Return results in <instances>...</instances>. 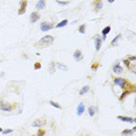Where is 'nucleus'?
<instances>
[{"label":"nucleus","mask_w":136,"mask_h":136,"mask_svg":"<svg viewBox=\"0 0 136 136\" xmlns=\"http://www.w3.org/2000/svg\"><path fill=\"white\" fill-rule=\"evenodd\" d=\"M116 119H119L120 121L128 123H136V118H130V116H123V115H118Z\"/></svg>","instance_id":"nucleus-8"},{"label":"nucleus","mask_w":136,"mask_h":136,"mask_svg":"<svg viewBox=\"0 0 136 136\" xmlns=\"http://www.w3.org/2000/svg\"><path fill=\"white\" fill-rule=\"evenodd\" d=\"M45 123H47V120L45 119H36L34 122L31 123V127H34V128H42L43 126H45Z\"/></svg>","instance_id":"nucleus-6"},{"label":"nucleus","mask_w":136,"mask_h":136,"mask_svg":"<svg viewBox=\"0 0 136 136\" xmlns=\"http://www.w3.org/2000/svg\"><path fill=\"white\" fill-rule=\"evenodd\" d=\"M1 132H2V128H1V127H0V133H1Z\"/></svg>","instance_id":"nucleus-37"},{"label":"nucleus","mask_w":136,"mask_h":136,"mask_svg":"<svg viewBox=\"0 0 136 136\" xmlns=\"http://www.w3.org/2000/svg\"><path fill=\"white\" fill-rule=\"evenodd\" d=\"M85 112V104L84 102H79L78 104V107H77V115L78 116H82Z\"/></svg>","instance_id":"nucleus-13"},{"label":"nucleus","mask_w":136,"mask_h":136,"mask_svg":"<svg viewBox=\"0 0 136 136\" xmlns=\"http://www.w3.org/2000/svg\"><path fill=\"white\" fill-rule=\"evenodd\" d=\"M87 112H89L90 116H94L95 113H98V107L97 106H90L89 108H87Z\"/></svg>","instance_id":"nucleus-16"},{"label":"nucleus","mask_w":136,"mask_h":136,"mask_svg":"<svg viewBox=\"0 0 136 136\" xmlns=\"http://www.w3.org/2000/svg\"><path fill=\"white\" fill-rule=\"evenodd\" d=\"M107 1H108L109 3H113V2H114V1H115V0H107Z\"/></svg>","instance_id":"nucleus-36"},{"label":"nucleus","mask_w":136,"mask_h":136,"mask_svg":"<svg viewBox=\"0 0 136 136\" xmlns=\"http://www.w3.org/2000/svg\"><path fill=\"white\" fill-rule=\"evenodd\" d=\"M132 130H133V133H136V126L133 127V129H132Z\"/></svg>","instance_id":"nucleus-35"},{"label":"nucleus","mask_w":136,"mask_h":136,"mask_svg":"<svg viewBox=\"0 0 136 136\" xmlns=\"http://www.w3.org/2000/svg\"><path fill=\"white\" fill-rule=\"evenodd\" d=\"M99 64H100V63H98V62H94V64L92 65V70H93V71H95V70H97V69H98Z\"/></svg>","instance_id":"nucleus-32"},{"label":"nucleus","mask_w":136,"mask_h":136,"mask_svg":"<svg viewBox=\"0 0 136 136\" xmlns=\"http://www.w3.org/2000/svg\"><path fill=\"white\" fill-rule=\"evenodd\" d=\"M72 56H73V58H75L76 62H82L83 58H84V55H83L82 50H79V49H77V50L72 54Z\"/></svg>","instance_id":"nucleus-10"},{"label":"nucleus","mask_w":136,"mask_h":136,"mask_svg":"<svg viewBox=\"0 0 136 136\" xmlns=\"http://www.w3.org/2000/svg\"><path fill=\"white\" fill-rule=\"evenodd\" d=\"M121 134L122 135H130V134H133V130L132 129H125L121 132Z\"/></svg>","instance_id":"nucleus-28"},{"label":"nucleus","mask_w":136,"mask_h":136,"mask_svg":"<svg viewBox=\"0 0 136 136\" xmlns=\"http://www.w3.org/2000/svg\"><path fill=\"white\" fill-rule=\"evenodd\" d=\"M44 134H45V132H43V130H40V132L37 133V135H44Z\"/></svg>","instance_id":"nucleus-33"},{"label":"nucleus","mask_w":136,"mask_h":136,"mask_svg":"<svg viewBox=\"0 0 136 136\" xmlns=\"http://www.w3.org/2000/svg\"><path fill=\"white\" fill-rule=\"evenodd\" d=\"M55 71H56V63L55 62H51L49 64V73L50 75H54Z\"/></svg>","instance_id":"nucleus-18"},{"label":"nucleus","mask_w":136,"mask_h":136,"mask_svg":"<svg viewBox=\"0 0 136 136\" xmlns=\"http://www.w3.org/2000/svg\"><path fill=\"white\" fill-rule=\"evenodd\" d=\"M45 6H47V0H38L36 5H35V8L37 10H41V9H44Z\"/></svg>","instance_id":"nucleus-12"},{"label":"nucleus","mask_w":136,"mask_h":136,"mask_svg":"<svg viewBox=\"0 0 136 136\" xmlns=\"http://www.w3.org/2000/svg\"><path fill=\"white\" fill-rule=\"evenodd\" d=\"M94 10L95 12H99L100 9H102V7H104V2H102V0H94Z\"/></svg>","instance_id":"nucleus-15"},{"label":"nucleus","mask_w":136,"mask_h":136,"mask_svg":"<svg viewBox=\"0 0 136 136\" xmlns=\"http://www.w3.org/2000/svg\"><path fill=\"white\" fill-rule=\"evenodd\" d=\"M89 91H90V86L89 85H85L84 87H82V89H80V91H79V94L84 95V94H86Z\"/></svg>","instance_id":"nucleus-21"},{"label":"nucleus","mask_w":136,"mask_h":136,"mask_svg":"<svg viewBox=\"0 0 136 136\" xmlns=\"http://www.w3.org/2000/svg\"><path fill=\"white\" fill-rule=\"evenodd\" d=\"M52 28H55V24L52 23V22H49V21H43V22H41V24H40V29H41L42 31H49V30H51Z\"/></svg>","instance_id":"nucleus-4"},{"label":"nucleus","mask_w":136,"mask_h":136,"mask_svg":"<svg viewBox=\"0 0 136 136\" xmlns=\"http://www.w3.org/2000/svg\"><path fill=\"white\" fill-rule=\"evenodd\" d=\"M130 93H134L133 90H130V89H125V91L122 92V94L119 97V100L120 101H123L125 99H126V97H128V95L130 94Z\"/></svg>","instance_id":"nucleus-14"},{"label":"nucleus","mask_w":136,"mask_h":136,"mask_svg":"<svg viewBox=\"0 0 136 136\" xmlns=\"http://www.w3.org/2000/svg\"><path fill=\"white\" fill-rule=\"evenodd\" d=\"M122 63L125 64V66H126V68L128 69V68H129V65H130V63H132V62L128 61L127 58H123V59H122Z\"/></svg>","instance_id":"nucleus-27"},{"label":"nucleus","mask_w":136,"mask_h":136,"mask_svg":"<svg viewBox=\"0 0 136 136\" xmlns=\"http://www.w3.org/2000/svg\"><path fill=\"white\" fill-rule=\"evenodd\" d=\"M27 6H28L27 0H21L20 1V8H19V10H17V14H19V15H22V14L26 13Z\"/></svg>","instance_id":"nucleus-7"},{"label":"nucleus","mask_w":136,"mask_h":136,"mask_svg":"<svg viewBox=\"0 0 136 136\" xmlns=\"http://www.w3.org/2000/svg\"><path fill=\"white\" fill-rule=\"evenodd\" d=\"M69 23V21L65 19V20H63V21H61V22H58L57 24H55V28H62V27H65L66 24Z\"/></svg>","instance_id":"nucleus-20"},{"label":"nucleus","mask_w":136,"mask_h":136,"mask_svg":"<svg viewBox=\"0 0 136 136\" xmlns=\"http://www.w3.org/2000/svg\"><path fill=\"white\" fill-rule=\"evenodd\" d=\"M40 19H41V15L38 14V12H33V13L30 14V16H29V21H30V23H35V22H37Z\"/></svg>","instance_id":"nucleus-11"},{"label":"nucleus","mask_w":136,"mask_h":136,"mask_svg":"<svg viewBox=\"0 0 136 136\" xmlns=\"http://www.w3.org/2000/svg\"><path fill=\"white\" fill-rule=\"evenodd\" d=\"M13 133V129H2V132H1V134H3V135H7V134H12Z\"/></svg>","instance_id":"nucleus-30"},{"label":"nucleus","mask_w":136,"mask_h":136,"mask_svg":"<svg viewBox=\"0 0 136 136\" xmlns=\"http://www.w3.org/2000/svg\"><path fill=\"white\" fill-rule=\"evenodd\" d=\"M128 70H130L133 73H136V63H135V62H132V63H130Z\"/></svg>","instance_id":"nucleus-25"},{"label":"nucleus","mask_w":136,"mask_h":136,"mask_svg":"<svg viewBox=\"0 0 136 136\" xmlns=\"http://www.w3.org/2000/svg\"><path fill=\"white\" fill-rule=\"evenodd\" d=\"M111 30H112L111 26H106V27L101 30V35H106V36H107V35L109 34V31H111Z\"/></svg>","instance_id":"nucleus-22"},{"label":"nucleus","mask_w":136,"mask_h":136,"mask_svg":"<svg viewBox=\"0 0 136 136\" xmlns=\"http://www.w3.org/2000/svg\"><path fill=\"white\" fill-rule=\"evenodd\" d=\"M102 40L100 37V35H95L94 36V45H95V51H99L100 50V48H101V44H102Z\"/></svg>","instance_id":"nucleus-9"},{"label":"nucleus","mask_w":136,"mask_h":136,"mask_svg":"<svg viewBox=\"0 0 136 136\" xmlns=\"http://www.w3.org/2000/svg\"><path fill=\"white\" fill-rule=\"evenodd\" d=\"M113 84L115 86H119V87H121V89H130L133 90L134 92H135L136 87L134 84H130L129 80L126 78H122V77H113Z\"/></svg>","instance_id":"nucleus-1"},{"label":"nucleus","mask_w":136,"mask_h":136,"mask_svg":"<svg viewBox=\"0 0 136 136\" xmlns=\"http://www.w3.org/2000/svg\"><path fill=\"white\" fill-rule=\"evenodd\" d=\"M15 105L14 104H10V102H7L5 100H0V109L2 112H10L12 109H14Z\"/></svg>","instance_id":"nucleus-3"},{"label":"nucleus","mask_w":136,"mask_h":136,"mask_svg":"<svg viewBox=\"0 0 136 136\" xmlns=\"http://www.w3.org/2000/svg\"><path fill=\"white\" fill-rule=\"evenodd\" d=\"M127 59L128 61H130V62H136V57L134 56V55H129V56H127Z\"/></svg>","instance_id":"nucleus-29"},{"label":"nucleus","mask_w":136,"mask_h":136,"mask_svg":"<svg viewBox=\"0 0 136 136\" xmlns=\"http://www.w3.org/2000/svg\"><path fill=\"white\" fill-rule=\"evenodd\" d=\"M56 2L59 5V6H68V5H70V0H68V1H62V0H56Z\"/></svg>","instance_id":"nucleus-26"},{"label":"nucleus","mask_w":136,"mask_h":136,"mask_svg":"<svg viewBox=\"0 0 136 136\" xmlns=\"http://www.w3.org/2000/svg\"><path fill=\"white\" fill-rule=\"evenodd\" d=\"M3 76H5V72H0V78H2Z\"/></svg>","instance_id":"nucleus-34"},{"label":"nucleus","mask_w":136,"mask_h":136,"mask_svg":"<svg viewBox=\"0 0 136 136\" xmlns=\"http://www.w3.org/2000/svg\"><path fill=\"white\" fill-rule=\"evenodd\" d=\"M55 41V36L52 35H44L42 38H40L36 43H35V47L38 48V49H42V48H47L50 47Z\"/></svg>","instance_id":"nucleus-2"},{"label":"nucleus","mask_w":136,"mask_h":136,"mask_svg":"<svg viewBox=\"0 0 136 136\" xmlns=\"http://www.w3.org/2000/svg\"><path fill=\"white\" fill-rule=\"evenodd\" d=\"M120 38H121V34H118L111 41V47H115V45H118V42H119Z\"/></svg>","instance_id":"nucleus-17"},{"label":"nucleus","mask_w":136,"mask_h":136,"mask_svg":"<svg viewBox=\"0 0 136 136\" xmlns=\"http://www.w3.org/2000/svg\"><path fill=\"white\" fill-rule=\"evenodd\" d=\"M78 31L80 33V34H85L86 33V24L85 23L80 24V26L78 27Z\"/></svg>","instance_id":"nucleus-24"},{"label":"nucleus","mask_w":136,"mask_h":136,"mask_svg":"<svg viewBox=\"0 0 136 136\" xmlns=\"http://www.w3.org/2000/svg\"><path fill=\"white\" fill-rule=\"evenodd\" d=\"M41 68H42V65H41L40 62H36V63L34 64V69H35V70H40Z\"/></svg>","instance_id":"nucleus-31"},{"label":"nucleus","mask_w":136,"mask_h":136,"mask_svg":"<svg viewBox=\"0 0 136 136\" xmlns=\"http://www.w3.org/2000/svg\"><path fill=\"white\" fill-rule=\"evenodd\" d=\"M56 66H57V69L62 70V71H69V68L65 64H63V63H56Z\"/></svg>","instance_id":"nucleus-19"},{"label":"nucleus","mask_w":136,"mask_h":136,"mask_svg":"<svg viewBox=\"0 0 136 136\" xmlns=\"http://www.w3.org/2000/svg\"><path fill=\"white\" fill-rule=\"evenodd\" d=\"M112 70H113V72H114L115 75H121V73H123V72H125L123 68L120 65V62H116L115 64H113Z\"/></svg>","instance_id":"nucleus-5"},{"label":"nucleus","mask_w":136,"mask_h":136,"mask_svg":"<svg viewBox=\"0 0 136 136\" xmlns=\"http://www.w3.org/2000/svg\"><path fill=\"white\" fill-rule=\"evenodd\" d=\"M49 105L50 106H52V107H55V108H57V109H62V106L58 104V102H56V101H52V100H50L49 101Z\"/></svg>","instance_id":"nucleus-23"}]
</instances>
